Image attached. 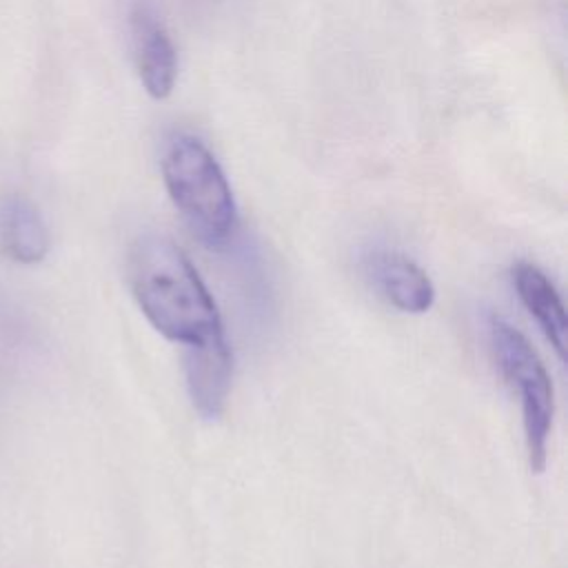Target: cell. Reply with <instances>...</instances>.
Wrapping results in <instances>:
<instances>
[{
    "label": "cell",
    "instance_id": "cell-1",
    "mask_svg": "<svg viewBox=\"0 0 568 568\" xmlns=\"http://www.w3.org/2000/svg\"><path fill=\"white\" fill-rule=\"evenodd\" d=\"M126 280L142 315L166 339L191 346L224 331L213 295L173 240L158 233L135 240Z\"/></svg>",
    "mask_w": 568,
    "mask_h": 568
},
{
    "label": "cell",
    "instance_id": "cell-2",
    "mask_svg": "<svg viewBox=\"0 0 568 568\" xmlns=\"http://www.w3.org/2000/svg\"><path fill=\"white\" fill-rule=\"evenodd\" d=\"M164 186L193 233L209 246L224 244L237 220L231 184L206 144L189 133L173 135L162 153Z\"/></svg>",
    "mask_w": 568,
    "mask_h": 568
},
{
    "label": "cell",
    "instance_id": "cell-3",
    "mask_svg": "<svg viewBox=\"0 0 568 568\" xmlns=\"http://www.w3.org/2000/svg\"><path fill=\"white\" fill-rule=\"evenodd\" d=\"M488 342L499 371L519 393L528 462L532 473H541L548 459V437L555 413L552 382L524 333L504 317L490 315Z\"/></svg>",
    "mask_w": 568,
    "mask_h": 568
},
{
    "label": "cell",
    "instance_id": "cell-4",
    "mask_svg": "<svg viewBox=\"0 0 568 568\" xmlns=\"http://www.w3.org/2000/svg\"><path fill=\"white\" fill-rule=\"evenodd\" d=\"M129 31L135 67L146 93L158 100L166 98L178 78V53L164 20L149 2L138 0L129 13Z\"/></svg>",
    "mask_w": 568,
    "mask_h": 568
},
{
    "label": "cell",
    "instance_id": "cell-5",
    "mask_svg": "<svg viewBox=\"0 0 568 568\" xmlns=\"http://www.w3.org/2000/svg\"><path fill=\"white\" fill-rule=\"evenodd\" d=\"M182 357L186 390L195 413L206 422L217 419L226 406L233 379V353L224 331L184 346Z\"/></svg>",
    "mask_w": 568,
    "mask_h": 568
},
{
    "label": "cell",
    "instance_id": "cell-6",
    "mask_svg": "<svg viewBox=\"0 0 568 568\" xmlns=\"http://www.w3.org/2000/svg\"><path fill=\"white\" fill-rule=\"evenodd\" d=\"M362 268L371 286L404 313L422 315L435 304V286L430 277L399 251L371 248L362 257Z\"/></svg>",
    "mask_w": 568,
    "mask_h": 568
},
{
    "label": "cell",
    "instance_id": "cell-7",
    "mask_svg": "<svg viewBox=\"0 0 568 568\" xmlns=\"http://www.w3.org/2000/svg\"><path fill=\"white\" fill-rule=\"evenodd\" d=\"M51 246L49 229L38 206L22 195H7L0 202V248L18 264H38Z\"/></svg>",
    "mask_w": 568,
    "mask_h": 568
},
{
    "label": "cell",
    "instance_id": "cell-8",
    "mask_svg": "<svg viewBox=\"0 0 568 568\" xmlns=\"http://www.w3.org/2000/svg\"><path fill=\"white\" fill-rule=\"evenodd\" d=\"M513 284L515 291L526 306V311L535 317L546 339L559 355L566 357V311L561 297L548 275L530 262H517L513 266Z\"/></svg>",
    "mask_w": 568,
    "mask_h": 568
},
{
    "label": "cell",
    "instance_id": "cell-9",
    "mask_svg": "<svg viewBox=\"0 0 568 568\" xmlns=\"http://www.w3.org/2000/svg\"><path fill=\"white\" fill-rule=\"evenodd\" d=\"M31 346V326L18 302L0 286V357L18 362Z\"/></svg>",
    "mask_w": 568,
    "mask_h": 568
}]
</instances>
